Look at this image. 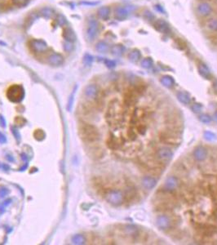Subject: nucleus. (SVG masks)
Segmentation results:
<instances>
[{
    "instance_id": "nucleus-1",
    "label": "nucleus",
    "mask_w": 217,
    "mask_h": 245,
    "mask_svg": "<svg viewBox=\"0 0 217 245\" xmlns=\"http://www.w3.org/2000/svg\"><path fill=\"white\" fill-rule=\"evenodd\" d=\"M79 135L81 137L87 142H96L100 137V134L96 127L86 123H81L79 124Z\"/></svg>"
},
{
    "instance_id": "nucleus-2",
    "label": "nucleus",
    "mask_w": 217,
    "mask_h": 245,
    "mask_svg": "<svg viewBox=\"0 0 217 245\" xmlns=\"http://www.w3.org/2000/svg\"><path fill=\"white\" fill-rule=\"evenodd\" d=\"M7 97L10 101L14 103L21 102L25 97V90L21 85H11L7 90Z\"/></svg>"
},
{
    "instance_id": "nucleus-3",
    "label": "nucleus",
    "mask_w": 217,
    "mask_h": 245,
    "mask_svg": "<svg viewBox=\"0 0 217 245\" xmlns=\"http://www.w3.org/2000/svg\"><path fill=\"white\" fill-rule=\"evenodd\" d=\"M100 31V24L98 21L95 18H91L87 21V27H86V39L87 42L91 43L96 39Z\"/></svg>"
},
{
    "instance_id": "nucleus-4",
    "label": "nucleus",
    "mask_w": 217,
    "mask_h": 245,
    "mask_svg": "<svg viewBox=\"0 0 217 245\" xmlns=\"http://www.w3.org/2000/svg\"><path fill=\"white\" fill-rule=\"evenodd\" d=\"M105 199L109 204L113 206H119L123 203L124 195L121 190H111L106 192Z\"/></svg>"
},
{
    "instance_id": "nucleus-5",
    "label": "nucleus",
    "mask_w": 217,
    "mask_h": 245,
    "mask_svg": "<svg viewBox=\"0 0 217 245\" xmlns=\"http://www.w3.org/2000/svg\"><path fill=\"white\" fill-rule=\"evenodd\" d=\"M29 47L30 50L35 54H44L49 50V47L47 42L40 39H32L29 41Z\"/></svg>"
},
{
    "instance_id": "nucleus-6",
    "label": "nucleus",
    "mask_w": 217,
    "mask_h": 245,
    "mask_svg": "<svg viewBox=\"0 0 217 245\" xmlns=\"http://www.w3.org/2000/svg\"><path fill=\"white\" fill-rule=\"evenodd\" d=\"M136 9L133 6H119L114 9V18L118 21H124L127 19L131 12Z\"/></svg>"
},
{
    "instance_id": "nucleus-7",
    "label": "nucleus",
    "mask_w": 217,
    "mask_h": 245,
    "mask_svg": "<svg viewBox=\"0 0 217 245\" xmlns=\"http://www.w3.org/2000/svg\"><path fill=\"white\" fill-rule=\"evenodd\" d=\"M64 57L61 53L52 52V53H49L47 57V62L48 65H50L52 66H61L64 63Z\"/></svg>"
},
{
    "instance_id": "nucleus-8",
    "label": "nucleus",
    "mask_w": 217,
    "mask_h": 245,
    "mask_svg": "<svg viewBox=\"0 0 217 245\" xmlns=\"http://www.w3.org/2000/svg\"><path fill=\"white\" fill-rule=\"evenodd\" d=\"M99 94V88L96 84H88L84 89V95L86 98L89 100H95L97 98Z\"/></svg>"
},
{
    "instance_id": "nucleus-9",
    "label": "nucleus",
    "mask_w": 217,
    "mask_h": 245,
    "mask_svg": "<svg viewBox=\"0 0 217 245\" xmlns=\"http://www.w3.org/2000/svg\"><path fill=\"white\" fill-rule=\"evenodd\" d=\"M156 226L161 230H165L171 226V220L167 215H159L156 218Z\"/></svg>"
},
{
    "instance_id": "nucleus-10",
    "label": "nucleus",
    "mask_w": 217,
    "mask_h": 245,
    "mask_svg": "<svg viewBox=\"0 0 217 245\" xmlns=\"http://www.w3.org/2000/svg\"><path fill=\"white\" fill-rule=\"evenodd\" d=\"M197 11L200 16H207L212 12V7L207 2H200L197 6Z\"/></svg>"
},
{
    "instance_id": "nucleus-11",
    "label": "nucleus",
    "mask_w": 217,
    "mask_h": 245,
    "mask_svg": "<svg viewBox=\"0 0 217 245\" xmlns=\"http://www.w3.org/2000/svg\"><path fill=\"white\" fill-rule=\"evenodd\" d=\"M157 183H158L157 179L151 176H144L141 180L142 186L144 187V189L147 190H153V188L157 186Z\"/></svg>"
},
{
    "instance_id": "nucleus-12",
    "label": "nucleus",
    "mask_w": 217,
    "mask_h": 245,
    "mask_svg": "<svg viewBox=\"0 0 217 245\" xmlns=\"http://www.w3.org/2000/svg\"><path fill=\"white\" fill-rule=\"evenodd\" d=\"M62 35H63V38H64L65 41L74 43V42H76V40H77L76 34L74 33V31H73L70 27H69V26H65Z\"/></svg>"
},
{
    "instance_id": "nucleus-13",
    "label": "nucleus",
    "mask_w": 217,
    "mask_h": 245,
    "mask_svg": "<svg viewBox=\"0 0 217 245\" xmlns=\"http://www.w3.org/2000/svg\"><path fill=\"white\" fill-rule=\"evenodd\" d=\"M158 158L162 160H170L173 157V152L170 148L162 147L158 150Z\"/></svg>"
},
{
    "instance_id": "nucleus-14",
    "label": "nucleus",
    "mask_w": 217,
    "mask_h": 245,
    "mask_svg": "<svg viewBox=\"0 0 217 245\" xmlns=\"http://www.w3.org/2000/svg\"><path fill=\"white\" fill-rule=\"evenodd\" d=\"M178 185H179L178 179L174 176H168V177L166 179V181H165V183H164L165 188H166L167 190H170V191L176 190V188H177V186H178Z\"/></svg>"
},
{
    "instance_id": "nucleus-15",
    "label": "nucleus",
    "mask_w": 217,
    "mask_h": 245,
    "mask_svg": "<svg viewBox=\"0 0 217 245\" xmlns=\"http://www.w3.org/2000/svg\"><path fill=\"white\" fill-rule=\"evenodd\" d=\"M207 156V150L202 146L197 147L194 151V157L197 161L204 160Z\"/></svg>"
},
{
    "instance_id": "nucleus-16",
    "label": "nucleus",
    "mask_w": 217,
    "mask_h": 245,
    "mask_svg": "<svg viewBox=\"0 0 217 245\" xmlns=\"http://www.w3.org/2000/svg\"><path fill=\"white\" fill-rule=\"evenodd\" d=\"M110 13H111V9L108 6L101 7L97 11V16L102 21H107L110 18Z\"/></svg>"
},
{
    "instance_id": "nucleus-17",
    "label": "nucleus",
    "mask_w": 217,
    "mask_h": 245,
    "mask_svg": "<svg viewBox=\"0 0 217 245\" xmlns=\"http://www.w3.org/2000/svg\"><path fill=\"white\" fill-rule=\"evenodd\" d=\"M154 27H155V29L158 30V31H159V32L161 33H163V34L169 32L170 30L168 24H167L165 21L162 20V19H160V20H158V21H155V23H154Z\"/></svg>"
},
{
    "instance_id": "nucleus-18",
    "label": "nucleus",
    "mask_w": 217,
    "mask_h": 245,
    "mask_svg": "<svg viewBox=\"0 0 217 245\" xmlns=\"http://www.w3.org/2000/svg\"><path fill=\"white\" fill-rule=\"evenodd\" d=\"M95 49L97 53H101V54H105L110 50V47L108 43L105 41H99L96 43Z\"/></svg>"
},
{
    "instance_id": "nucleus-19",
    "label": "nucleus",
    "mask_w": 217,
    "mask_h": 245,
    "mask_svg": "<svg viewBox=\"0 0 217 245\" xmlns=\"http://www.w3.org/2000/svg\"><path fill=\"white\" fill-rule=\"evenodd\" d=\"M39 14L41 15L43 17L46 19H50L52 18L53 16H55V10L53 9L52 7H42L40 11H39Z\"/></svg>"
},
{
    "instance_id": "nucleus-20",
    "label": "nucleus",
    "mask_w": 217,
    "mask_h": 245,
    "mask_svg": "<svg viewBox=\"0 0 217 245\" xmlns=\"http://www.w3.org/2000/svg\"><path fill=\"white\" fill-rule=\"evenodd\" d=\"M110 53L114 57H121L125 52V48L122 44H115L110 48Z\"/></svg>"
},
{
    "instance_id": "nucleus-21",
    "label": "nucleus",
    "mask_w": 217,
    "mask_h": 245,
    "mask_svg": "<svg viewBox=\"0 0 217 245\" xmlns=\"http://www.w3.org/2000/svg\"><path fill=\"white\" fill-rule=\"evenodd\" d=\"M198 72L202 77H203L204 78H207V79L210 78L211 75V71L209 70V68L205 64H200L198 65Z\"/></svg>"
},
{
    "instance_id": "nucleus-22",
    "label": "nucleus",
    "mask_w": 217,
    "mask_h": 245,
    "mask_svg": "<svg viewBox=\"0 0 217 245\" xmlns=\"http://www.w3.org/2000/svg\"><path fill=\"white\" fill-rule=\"evenodd\" d=\"M141 57V53L140 52V50L138 49H133L132 51H131V53L128 54V59L132 63H136L139 61Z\"/></svg>"
},
{
    "instance_id": "nucleus-23",
    "label": "nucleus",
    "mask_w": 217,
    "mask_h": 245,
    "mask_svg": "<svg viewBox=\"0 0 217 245\" xmlns=\"http://www.w3.org/2000/svg\"><path fill=\"white\" fill-rule=\"evenodd\" d=\"M160 82H161L162 85H163L166 87H168V88L173 87V85L175 84V79L170 75H165L162 77Z\"/></svg>"
},
{
    "instance_id": "nucleus-24",
    "label": "nucleus",
    "mask_w": 217,
    "mask_h": 245,
    "mask_svg": "<svg viewBox=\"0 0 217 245\" xmlns=\"http://www.w3.org/2000/svg\"><path fill=\"white\" fill-rule=\"evenodd\" d=\"M176 96H177V99L180 101V102H181L184 105H189L190 103V101H191L190 96L186 92H179Z\"/></svg>"
},
{
    "instance_id": "nucleus-25",
    "label": "nucleus",
    "mask_w": 217,
    "mask_h": 245,
    "mask_svg": "<svg viewBox=\"0 0 217 245\" xmlns=\"http://www.w3.org/2000/svg\"><path fill=\"white\" fill-rule=\"evenodd\" d=\"M107 144H108V146L110 147V149L116 150L118 149V148H119L120 142H119V139H118L116 137L112 136V137H109V139H108Z\"/></svg>"
},
{
    "instance_id": "nucleus-26",
    "label": "nucleus",
    "mask_w": 217,
    "mask_h": 245,
    "mask_svg": "<svg viewBox=\"0 0 217 245\" xmlns=\"http://www.w3.org/2000/svg\"><path fill=\"white\" fill-rule=\"evenodd\" d=\"M72 242L73 244L82 245L86 243V238L82 234H75L72 238Z\"/></svg>"
},
{
    "instance_id": "nucleus-27",
    "label": "nucleus",
    "mask_w": 217,
    "mask_h": 245,
    "mask_svg": "<svg viewBox=\"0 0 217 245\" xmlns=\"http://www.w3.org/2000/svg\"><path fill=\"white\" fill-rule=\"evenodd\" d=\"M30 0H11L12 5L19 8L26 7L30 3Z\"/></svg>"
},
{
    "instance_id": "nucleus-28",
    "label": "nucleus",
    "mask_w": 217,
    "mask_h": 245,
    "mask_svg": "<svg viewBox=\"0 0 217 245\" xmlns=\"http://www.w3.org/2000/svg\"><path fill=\"white\" fill-rule=\"evenodd\" d=\"M153 62L152 58L146 57L142 60L140 65H141V66L143 68H144V69H150L151 67L153 66Z\"/></svg>"
},
{
    "instance_id": "nucleus-29",
    "label": "nucleus",
    "mask_w": 217,
    "mask_h": 245,
    "mask_svg": "<svg viewBox=\"0 0 217 245\" xmlns=\"http://www.w3.org/2000/svg\"><path fill=\"white\" fill-rule=\"evenodd\" d=\"M73 49H74L73 43L68 41H65L63 43V50L66 53H71L73 51Z\"/></svg>"
},
{
    "instance_id": "nucleus-30",
    "label": "nucleus",
    "mask_w": 217,
    "mask_h": 245,
    "mask_svg": "<svg viewBox=\"0 0 217 245\" xmlns=\"http://www.w3.org/2000/svg\"><path fill=\"white\" fill-rule=\"evenodd\" d=\"M56 21L60 26H66L67 20L62 14H57L56 16Z\"/></svg>"
},
{
    "instance_id": "nucleus-31",
    "label": "nucleus",
    "mask_w": 217,
    "mask_h": 245,
    "mask_svg": "<svg viewBox=\"0 0 217 245\" xmlns=\"http://www.w3.org/2000/svg\"><path fill=\"white\" fill-rule=\"evenodd\" d=\"M203 136L204 138L208 142H214V141L217 139V136L215 135V133H212V132H210V131H206Z\"/></svg>"
},
{
    "instance_id": "nucleus-32",
    "label": "nucleus",
    "mask_w": 217,
    "mask_h": 245,
    "mask_svg": "<svg viewBox=\"0 0 217 245\" xmlns=\"http://www.w3.org/2000/svg\"><path fill=\"white\" fill-rule=\"evenodd\" d=\"M94 61V58L91 55H90V54H85L84 57H83V60H82V61H83V64L86 65V66H91V64H92V62H93Z\"/></svg>"
},
{
    "instance_id": "nucleus-33",
    "label": "nucleus",
    "mask_w": 217,
    "mask_h": 245,
    "mask_svg": "<svg viewBox=\"0 0 217 245\" xmlns=\"http://www.w3.org/2000/svg\"><path fill=\"white\" fill-rule=\"evenodd\" d=\"M124 230L127 234L132 235V234H135L137 232V227L135 226H132V225H127V226H125Z\"/></svg>"
},
{
    "instance_id": "nucleus-34",
    "label": "nucleus",
    "mask_w": 217,
    "mask_h": 245,
    "mask_svg": "<svg viewBox=\"0 0 217 245\" xmlns=\"http://www.w3.org/2000/svg\"><path fill=\"white\" fill-rule=\"evenodd\" d=\"M207 27L209 30L212 31H217V18L211 20L207 24Z\"/></svg>"
},
{
    "instance_id": "nucleus-35",
    "label": "nucleus",
    "mask_w": 217,
    "mask_h": 245,
    "mask_svg": "<svg viewBox=\"0 0 217 245\" xmlns=\"http://www.w3.org/2000/svg\"><path fill=\"white\" fill-rule=\"evenodd\" d=\"M144 18L148 21H153L155 19V16L149 10H145L144 12Z\"/></svg>"
},
{
    "instance_id": "nucleus-36",
    "label": "nucleus",
    "mask_w": 217,
    "mask_h": 245,
    "mask_svg": "<svg viewBox=\"0 0 217 245\" xmlns=\"http://www.w3.org/2000/svg\"><path fill=\"white\" fill-rule=\"evenodd\" d=\"M11 199H6L2 204H0V215H2V214L4 213L5 209H6V208H7L10 204H11Z\"/></svg>"
},
{
    "instance_id": "nucleus-37",
    "label": "nucleus",
    "mask_w": 217,
    "mask_h": 245,
    "mask_svg": "<svg viewBox=\"0 0 217 245\" xmlns=\"http://www.w3.org/2000/svg\"><path fill=\"white\" fill-rule=\"evenodd\" d=\"M34 136L36 140L42 141L44 140V137H45V133H44L42 130H36L35 131V133H34Z\"/></svg>"
},
{
    "instance_id": "nucleus-38",
    "label": "nucleus",
    "mask_w": 217,
    "mask_h": 245,
    "mask_svg": "<svg viewBox=\"0 0 217 245\" xmlns=\"http://www.w3.org/2000/svg\"><path fill=\"white\" fill-rule=\"evenodd\" d=\"M199 120L202 123V124H210L212 119L210 115H202L199 117Z\"/></svg>"
},
{
    "instance_id": "nucleus-39",
    "label": "nucleus",
    "mask_w": 217,
    "mask_h": 245,
    "mask_svg": "<svg viewBox=\"0 0 217 245\" xmlns=\"http://www.w3.org/2000/svg\"><path fill=\"white\" fill-rule=\"evenodd\" d=\"M191 110L194 113H196V114H198L202 111V105L201 104L199 103H195L191 106Z\"/></svg>"
},
{
    "instance_id": "nucleus-40",
    "label": "nucleus",
    "mask_w": 217,
    "mask_h": 245,
    "mask_svg": "<svg viewBox=\"0 0 217 245\" xmlns=\"http://www.w3.org/2000/svg\"><path fill=\"white\" fill-rule=\"evenodd\" d=\"M76 89H77V87H74V89H73V92H72V94H71L70 97H69V99L68 105H67V110H68L69 111V110H71V108H72V105H73V97H74V94H75Z\"/></svg>"
},
{
    "instance_id": "nucleus-41",
    "label": "nucleus",
    "mask_w": 217,
    "mask_h": 245,
    "mask_svg": "<svg viewBox=\"0 0 217 245\" xmlns=\"http://www.w3.org/2000/svg\"><path fill=\"white\" fill-rule=\"evenodd\" d=\"M104 63H105V65H106L108 68H110V69H113V68H114V67L116 66V62L114 61H113V60L105 59L104 60Z\"/></svg>"
},
{
    "instance_id": "nucleus-42",
    "label": "nucleus",
    "mask_w": 217,
    "mask_h": 245,
    "mask_svg": "<svg viewBox=\"0 0 217 245\" xmlns=\"http://www.w3.org/2000/svg\"><path fill=\"white\" fill-rule=\"evenodd\" d=\"M9 194V190L6 187L0 188V198H4Z\"/></svg>"
},
{
    "instance_id": "nucleus-43",
    "label": "nucleus",
    "mask_w": 217,
    "mask_h": 245,
    "mask_svg": "<svg viewBox=\"0 0 217 245\" xmlns=\"http://www.w3.org/2000/svg\"><path fill=\"white\" fill-rule=\"evenodd\" d=\"M11 133H12V134L14 135V137H16V140H20L21 136H20V133H19V132L17 131L16 127H11Z\"/></svg>"
},
{
    "instance_id": "nucleus-44",
    "label": "nucleus",
    "mask_w": 217,
    "mask_h": 245,
    "mask_svg": "<svg viewBox=\"0 0 217 245\" xmlns=\"http://www.w3.org/2000/svg\"><path fill=\"white\" fill-rule=\"evenodd\" d=\"M0 168L4 171H7V170L10 169V166L9 165L6 164V163H0Z\"/></svg>"
},
{
    "instance_id": "nucleus-45",
    "label": "nucleus",
    "mask_w": 217,
    "mask_h": 245,
    "mask_svg": "<svg viewBox=\"0 0 217 245\" xmlns=\"http://www.w3.org/2000/svg\"><path fill=\"white\" fill-rule=\"evenodd\" d=\"M80 4H82V5H88V6H95V5H97L98 4V2H80Z\"/></svg>"
},
{
    "instance_id": "nucleus-46",
    "label": "nucleus",
    "mask_w": 217,
    "mask_h": 245,
    "mask_svg": "<svg viewBox=\"0 0 217 245\" xmlns=\"http://www.w3.org/2000/svg\"><path fill=\"white\" fill-rule=\"evenodd\" d=\"M7 142V138L2 133H0V143L1 144H4Z\"/></svg>"
},
{
    "instance_id": "nucleus-47",
    "label": "nucleus",
    "mask_w": 217,
    "mask_h": 245,
    "mask_svg": "<svg viewBox=\"0 0 217 245\" xmlns=\"http://www.w3.org/2000/svg\"><path fill=\"white\" fill-rule=\"evenodd\" d=\"M0 126L2 127V128H5L6 127V120L4 119V118L2 116L0 115Z\"/></svg>"
},
{
    "instance_id": "nucleus-48",
    "label": "nucleus",
    "mask_w": 217,
    "mask_h": 245,
    "mask_svg": "<svg viewBox=\"0 0 217 245\" xmlns=\"http://www.w3.org/2000/svg\"><path fill=\"white\" fill-rule=\"evenodd\" d=\"M155 9L157 10L158 12H162V13H164L165 12L164 9H163V7H162V6H160V5H155Z\"/></svg>"
},
{
    "instance_id": "nucleus-49",
    "label": "nucleus",
    "mask_w": 217,
    "mask_h": 245,
    "mask_svg": "<svg viewBox=\"0 0 217 245\" xmlns=\"http://www.w3.org/2000/svg\"><path fill=\"white\" fill-rule=\"evenodd\" d=\"M7 159L8 161H10V162H14V161H15V160H14V158H12V157H11V155H7Z\"/></svg>"
},
{
    "instance_id": "nucleus-50",
    "label": "nucleus",
    "mask_w": 217,
    "mask_h": 245,
    "mask_svg": "<svg viewBox=\"0 0 217 245\" xmlns=\"http://www.w3.org/2000/svg\"><path fill=\"white\" fill-rule=\"evenodd\" d=\"M27 167H28V163H26V164H25V165H24V166H23V167H21V169H20V170H21V171H24V170H25V169H26V168H27Z\"/></svg>"
},
{
    "instance_id": "nucleus-51",
    "label": "nucleus",
    "mask_w": 217,
    "mask_h": 245,
    "mask_svg": "<svg viewBox=\"0 0 217 245\" xmlns=\"http://www.w3.org/2000/svg\"><path fill=\"white\" fill-rule=\"evenodd\" d=\"M214 119H215V122H217V111L214 114Z\"/></svg>"
}]
</instances>
